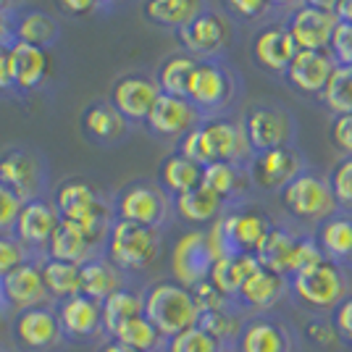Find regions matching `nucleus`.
I'll return each mask as SVG.
<instances>
[{"mask_svg": "<svg viewBox=\"0 0 352 352\" xmlns=\"http://www.w3.org/2000/svg\"><path fill=\"white\" fill-rule=\"evenodd\" d=\"M352 294V281L344 265L318 261L289 279V300L308 316H331Z\"/></svg>", "mask_w": 352, "mask_h": 352, "instance_id": "f257e3e1", "label": "nucleus"}, {"mask_svg": "<svg viewBox=\"0 0 352 352\" xmlns=\"http://www.w3.org/2000/svg\"><path fill=\"white\" fill-rule=\"evenodd\" d=\"M250 140L245 126H236L232 121H206L203 126H195L182 137V155L190 161L208 166V163L226 161L239 163L250 155Z\"/></svg>", "mask_w": 352, "mask_h": 352, "instance_id": "f03ea898", "label": "nucleus"}, {"mask_svg": "<svg viewBox=\"0 0 352 352\" xmlns=\"http://www.w3.org/2000/svg\"><path fill=\"white\" fill-rule=\"evenodd\" d=\"M200 308L190 287L179 281H158L145 292V318L163 339H171L200 323Z\"/></svg>", "mask_w": 352, "mask_h": 352, "instance_id": "7ed1b4c3", "label": "nucleus"}, {"mask_svg": "<svg viewBox=\"0 0 352 352\" xmlns=\"http://www.w3.org/2000/svg\"><path fill=\"white\" fill-rule=\"evenodd\" d=\"M255 255H258L263 268H271L287 279H292L294 274L323 261V252L316 242V236L294 234L284 226H274Z\"/></svg>", "mask_w": 352, "mask_h": 352, "instance_id": "20e7f679", "label": "nucleus"}, {"mask_svg": "<svg viewBox=\"0 0 352 352\" xmlns=\"http://www.w3.org/2000/svg\"><path fill=\"white\" fill-rule=\"evenodd\" d=\"M281 206L287 208L292 219L305 221V223H323L334 213H339L331 182L316 171H302L294 176L281 190Z\"/></svg>", "mask_w": 352, "mask_h": 352, "instance_id": "39448f33", "label": "nucleus"}, {"mask_svg": "<svg viewBox=\"0 0 352 352\" xmlns=\"http://www.w3.org/2000/svg\"><path fill=\"white\" fill-rule=\"evenodd\" d=\"M158 250L161 236L153 226L118 219L108 232V261L118 271H142L158 258Z\"/></svg>", "mask_w": 352, "mask_h": 352, "instance_id": "423d86ee", "label": "nucleus"}, {"mask_svg": "<svg viewBox=\"0 0 352 352\" xmlns=\"http://www.w3.org/2000/svg\"><path fill=\"white\" fill-rule=\"evenodd\" d=\"M56 208L60 219L74 221L76 226L85 229L92 245L100 242V236L108 229V208L87 182H79V179L63 182L56 192Z\"/></svg>", "mask_w": 352, "mask_h": 352, "instance_id": "0eeeda50", "label": "nucleus"}, {"mask_svg": "<svg viewBox=\"0 0 352 352\" xmlns=\"http://www.w3.org/2000/svg\"><path fill=\"white\" fill-rule=\"evenodd\" d=\"M234 352H300V337L284 316L258 313L245 318Z\"/></svg>", "mask_w": 352, "mask_h": 352, "instance_id": "6e6552de", "label": "nucleus"}, {"mask_svg": "<svg viewBox=\"0 0 352 352\" xmlns=\"http://www.w3.org/2000/svg\"><path fill=\"white\" fill-rule=\"evenodd\" d=\"M213 250L208 242V232L192 229L176 239L174 250H171V274L174 281L184 284V287H197L200 281H206L210 276L213 268Z\"/></svg>", "mask_w": 352, "mask_h": 352, "instance_id": "1a4fd4ad", "label": "nucleus"}, {"mask_svg": "<svg viewBox=\"0 0 352 352\" xmlns=\"http://www.w3.org/2000/svg\"><path fill=\"white\" fill-rule=\"evenodd\" d=\"M219 229L223 234L226 252H250L255 255L268 232L274 229L271 216L261 208H239L232 213H223L219 219Z\"/></svg>", "mask_w": 352, "mask_h": 352, "instance_id": "9d476101", "label": "nucleus"}, {"mask_svg": "<svg viewBox=\"0 0 352 352\" xmlns=\"http://www.w3.org/2000/svg\"><path fill=\"white\" fill-rule=\"evenodd\" d=\"M284 300H289V279L261 265L236 292L234 305L250 316H258L274 313V308H279Z\"/></svg>", "mask_w": 352, "mask_h": 352, "instance_id": "9b49d317", "label": "nucleus"}, {"mask_svg": "<svg viewBox=\"0 0 352 352\" xmlns=\"http://www.w3.org/2000/svg\"><path fill=\"white\" fill-rule=\"evenodd\" d=\"M302 163L300 155L294 153L292 147H276V150H263V153H255L252 161H250V182L261 190H284L297 174H302Z\"/></svg>", "mask_w": 352, "mask_h": 352, "instance_id": "f8f14e48", "label": "nucleus"}, {"mask_svg": "<svg viewBox=\"0 0 352 352\" xmlns=\"http://www.w3.org/2000/svg\"><path fill=\"white\" fill-rule=\"evenodd\" d=\"M339 19L334 11L316 8V6H300L289 19V27L294 43L300 50H326L331 45V37L337 32Z\"/></svg>", "mask_w": 352, "mask_h": 352, "instance_id": "ddd939ff", "label": "nucleus"}, {"mask_svg": "<svg viewBox=\"0 0 352 352\" xmlns=\"http://www.w3.org/2000/svg\"><path fill=\"white\" fill-rule=\"evenodd\" d=\"M47 297V287L43 279V268L34 263H21L11 274L0 279V300L16 308L19 313L30 308H40Z\"/></svg>", "mask_w": 352, "mask_h": 352, "instance_id": "4468645a", "label": "nucleus"}, {"mask_svg": "<svg viewBox=\"0 0 352 352\" xmlns=\"http://www.w3.org/2000/svg\"><path fill=\"white\" fill-rule=\"evenodd\" d=\"M245 134L250 140V147L255 153L263 150H276V147H287L289 134H292V124L284 111L279 108H252L245 118Z\"/></svg>", "mask_w": 352, "mask_h": 352, "instance_id": "2eb2a0df", "label": "nucleus"}, {"mask_svg": "<svg viewBox=\"0 0 352 352\" xmlns=\"http://www.w3.org/2000/svg\"><path fill=\"white\" fill-rule=\"evenodd\" d=\"M334 69H337V63L331 58V53H326V50H300L289 63V69H287V79L294 89H300L305 95H323Z\"/></svg>", "mask_w": 352, "mask_h": 352, "instance_id": "dca6fc26", "label": "nucleus"}, {"mask_svg": "<svg viewBox=\"0 0 352 352\" xmlns=\"http://www.w3.org/2000/svg\"><path fill=\"white\" fill-rule=\"evenodd\" d=\"M116 210L121 221H132V223L158 229L166 219V197L161 190H155L150 184H132L121 192Z\"/></svg>", "mask_w": 352, "mask_h": 352, "instance_id": "f3484780", "label": "nucleus"}, {"mask_svg": "<svg viewBox=\"0 0 352 352\" xmlns=\"http://www.w3.org/2000/svg\"><path fill=\"white\" fill-rule=\"evenodd\" d=\"M111 95H113V108L124 118L147 121L153 105L161 98V87L147 76H121Z\"/></svg>", "mask_w": 352, "mask_h": 352, "instance_id": "a211bd4d", "label": "nucleus"}, {"mask_svg": "<svg viewBox=\"0 0 352 352\" xmlns=\"http://www.w3.org/2000/svg\"><path fill=\"white\" fill-rule=\"evenodd\" d=\"M14 334L30 350H50V347H56L60 342L63 329H60L56 310L30 308V310H21L16 316Z\"/></svg>", "mask_w": 352, "mask_h": 352, "instance_id": "6ab92c4d", "label": "nucleus"}, {"mask_svg": "<svg viewBox=\"0 0 352 352\" xmlns=\"http://www.w3.org/2000/svg\"><path fill=\"white\" fill-rule=\"evenodd\" d=\"M58 223V208L47 206L43 200H30V203H24L19 219H16V239L21 245H30V248H45L50 242V236L56 234Z\"/></svg>", "mask_w": 352, "mask_h": 352, "instance_id": "aec40b11", "label": "nucleus"}, {"mask_svg": "<svg viewBox=\"0 0 352 352\" xmlns=\"http://www.w3.org/2000/svg\"><path fill=\"white\" fill-rule=\"evenodd\" d=\"M195 121H197V108L187 98L161 92L158 103L153 105V111L147 116V126L161 137H182L195 129Z\"/></svg>", "mask_w": 352, "mask_h": 352, "instance_id": "412c9836", "label": "nucleus"}, {"mask_svg": "<svg viewBox=\"0 0 352 352\" xmlns=\"http://www.w3.org/2000/svg\"><path fill=\"white\" fill-rule=\"evenodd\" d=\"M297 53H300V47L287 27H268L252 43V56L258 60V66L274 74L287 72Z\"/></svg>", "mask_w": 352, "mask_h": 352, "instance_id": "4be33fe9", "label": "nucleus"}, {"mask_svg": "<svg viewBox=\"0 0 352 352\" xmlns=\"http://www.w3.org/2000/svg\"><path fill=\"white\" fill-rule=\"evenodd\" d=\"M56 316L63 334L69 337H92L98 329H103V305L87 294H74L60 300Z\"/></svg>", "mask_w": 352, "mask_h": 352, "instance_id": "5701e85b", "label": "nucleus"}, {"mask_svg": "<svg viewBox=\"0 0 352 352\" xmlns=\"http://www.w3.org/2000/svg\"><path fill=\"white\" fill-rule=\"evenodd\" d=\"M261 268L258 255H250V252H226L213 261L210 268V276L208 281L219 289L221 294H226L232 302H234L236 292L242 289V284Z\"/></svg>", "mask_w": 352, "mask_h": 352, "instance_id": "b1692460", "label": "nucleus"}, {"mask_svg": "<svg viewBox=\"0 0 352 352\" xmlns=\"http://www.w3.org/2000/svg\"><path fill=\"white\" fill-rule=\"evenodd\" d=\"M179 40L195 56H213L226 45L229 30L221 16L203 11L200 16H195L184 30H179Z\"/></svg>", "mask_w": 352, "mask_h": 352, "instance_id": "393cba45", "label": "nucleus"}, {"mask_svg": "<svg viewBox=\"0 0 352 352\" xmlns=\"http://www.w3.org/2000/svg\"><path fill=\"white\" fill-rule=\"evenodd\" d=\"M316 242L321 248L326 261H334L339 265H352V213H334L331 219L318 223Z\"/></svg>", "mask_w": 352, "mask_h": 352, "instance_id": "a878e982", "label": "nucleus"}, {"mask_svg": "<svg viewBox=\"0 0 352 352\" xmlns=\"http://www.w3.org/2000/svg\"><path fill=\"white\" fill-rule=\"evenodd\" d=\"M0 182L6 187H11L24 203H30L37 195V187H40L37 161L27 153H19V150L0 155Z\"/></svg>", "mask_w": 352, "mask_h": 352, "instance_id": "bb28decb", "label": "nucleus"}, {"mask_svg": "<svg viewBox=\"0 0 352 352\" xmlns=\"http://www.w3.org/2000/svg\"><path fill=\"white\" fill-rule=\"evenodd\" d=\"M229 98V79L216 63H197L190 79L187 100L195 108H219Z\"/></svg>", "mask_w": 352, "mask_h": 352, "instance_id": "cd10ccee", "label": "nucleus"}, {"mask_svg": "<svg viewBox=\"0 0 352 352\" xmlns=\"http://www.w3.org/2000/svg\"><path fill=\"white\" fill-rule=\"evenodd\" d=\"M11 63H14V79L19 89H34L47 76V53L43 47L30 43L11 45Z\"/></svg>", "mask_w": 352, "mask_h": 352, "instance_id": "c85d7f7f", "label": "nucleus"}, {"mask_svg": "<svg viewBox=\"0 0 352 352\" xmlns=\"http://www.w3.org/2000/svg\"><path fill=\"white\" fill-rule=\"evenodd\" d=\"M89 248H92V242L85 234V229L66 219H60L56 234L50 236V242H47V252H50L53 261H63V263L76 265H82L87 261Z\"/></svg>", "mask_w": 352, "mask_h": 352, "instance_id": "c756f323", "label": "nucleus"}, {"mask_svg": "<svg viewBox=\"0 0 352 352\" xmlns=\"http://www.w3.org/2000/svg\"><path fill=\"white\" fill-rule=\"evenodd\" d=\"M221 210H223V200L203 184L197 190H190L176 197V213L187 223H197V226L200 223H216L221 219Z\"/></svg>", "mask_w": 352, "mask_h": 352, "instance_id": "7c9ffc66", "label": "nucleus"}, {"mask_svg": "<svg viewBox=\"0 0 352 352\" xmlns=\"http://www.w3.org/2000/svg\"><path fill=\"white\" fill-rule=\"evenodd\" d=\"M100 305H103V329L111 337H116V331L126 321L145 316V297L137 294L134 289H124V287L116 289L111 297H105Z\"/></svg>", "mask_w": 352, "mask_h": 352, "instance_id": "2f4dec72", "label": "nucleus"}, {"mask_svg": "<svg viewBox=\"0 0 352 352\" xmlns=\"http://www.w3.org/2000/svg\"><path fill=\"white\" fill-rule=\"evenodd\" d=\"M145 19L158 27L184 30L195 16H200V0H145Z\"/></svg>", "mask_w": 352, "mask_h": 352, "instance_id": "473e14b6", "label": "nucleus"}, {"mask_svg": "<svg viewBox=\"0 0 352 352\" xmlns=\"http://www.w3.org/2000/svg\"><path fill=\"white\" fill-rule=\"evenodd\" d=\"M79 276H82V294L98 302H103L105 297L121 289L118 268L111 261H85L79 265Z\"/></svg>", "mask_w": 352, "mask_h": 352, "instance_id": "72a5a7b5", "label": "nucleus"}, {"mask_svg": "<svg viewBox=\"0 0 352 352\" xmlns=\"http://www.w3.org/2000/svg\"><path fill=\"white\" fill-rule=\"evenodd\" d=\"M161 182L174 197H179V195L197 190L203 184V166L190 161V158H184L182 153L179 155H168L161 166Z\"/></svg>", "mask_w": 352, "mask_h": 352, "instance_id": "f704fd0d", "label": "nucleus"}, {"mask_svg": "<svg viewBox=\"0 0 352 352\" xmlns=\"http://www.w3.org/2000/svg\"><path fill=\"white\" fill-rule=\"evenodd\" d=\"M250 182V174H242L236 168V163L216 161L203 166V187L216 192L221 200H232L236 195H242Z\"/></svg>", "mask_w": 352, "mask_h": 352, "instance_id": "c9c22d12", "label": "nucleus"}, {"mask_svg": "<svg viewBox=\"0 0 352 352\" xmlns=\"http://www.w3.org/2000/svg\"><path fill=\"white\" fill-rule=\"evenodd\" d=\"M195 69H197V60L192 58L190 53L171 56L161 66V72H158V87H161L163 95L187 98V89H190V79Z\"/></svg>", "mask_w": 352, "mask_h": 352, "instance_id": "e433bc0d", "label": "nucleus"}, {"mask_svg": "<svg viewBox=\"0 0 352 352\" xmlns=\"http://www.w3.org/2000/svg\"><path fill=\"white\" fill-rule=\"evenodd\" d=\"M43 279L47 287V294L66 300L74 294H82V276H79V265L63 263V261H45L43 265Z\"/></svg>", "mask_w": 352, "mask_h": 352, "instance_id": "4c0bfd02", "label": "nucleus"}, {"mask_svg": "<svg viewBox=\"0 0 352 352\" xmlns=\"http://www.w3.org/2000/svg\"><path fill=\"white\" fill-rule=\"evenodd\" d=\"M245 318H248L245 310H239L236 305H229V308L203 313L197 326H203L208 334H213L219 342L234 347L236 339H239V331H242V326H245Z\"/></svg>", "mask_w": 352, "mask_h": 352, "instance_id": "58836bf2", "label": "nucleus"}, {"mask_svg": "<svg viewBox=\"0 0 352 352\" xmlns=\"http://www.w3.org/2000/svg\"><path fill=\"white\" fill-rule=\"evenodd\" d=\"M113 339L121 342L124 347H132V350H140V352L163 350V344H166V339L161 337V331L147 321L145 316H137V318H132V321H126L116 331V337Z\"/></svg>", "mask_w": 352, "mask_h": 352, "instance_id": "ea45409f", "label": "nucleus"}, {"mask_svg": "<svg viewBox=\"0 0 352 352\" xmlns=\"http://www.w3.org/2000/svg\"><path fill=\"white\" fill-rule=\"evenodd\" d=\"M163 352H234V347L219 342L213 334H208L203 326H192L187 331L166 339Z\"/></svg>", "mask_w": 352, "mask_h": 352, "instance_id": "a19ab883", "label": "nucleus"}, {"mask_svg": "<svg viewBox=\"0 0 352 352\" xmlns=\"http://www.w3.org/2000/svg\"><path fill=\"white\" fill-rule=\"evenodd\" d=\"M85 126L98 140H118L126 132V118L113 105H92L85 113Z\"/></svg>", "mask_w": 352, "mask_h": 352, "instance_id": "79ce46f5", "label": "nucleus"}, {"mask_svg": "<svg viewBox=\"0 0 352 352\" xmlns=\"http://www.w3.org/2000/svg\"><path fill=\"white\" fill-rule=\"evenodd\" d=\"M321 98L323 103L329 105V111H334L337 116L352 113V66H337L334 69Z\"/></svg>", "mask_w": 352, "mask_h": 352, "instance_id": "37998d69", "label": "nucleus"}, {"mask_svg": "<svg viewBox=\"0 0 352 352\" xmlns=\"http://www.w3.org/2000/svg\"><path fill=\"white\" fill-rule=\"evenodd\" d=\"M16 37L19 43H30L37 47H45L56 37V21L50 16L40 14V11H30L19 19L16 24Z\"/></svg>", "mask_w": 352, "mask_h": 352, "instance_id": "c03bdc74", "label": "nucleus"}, {"mask_svg": "<svg viewBox=\"0 0 352 352\" xmlns=\"http://www.w3.org/2000/svg\"><path fill=\"white\" fill-rule=\"evenodd\" d=\"M302 337L310 347L316 350H331V347H342L337 337V329L331 323V316H308V321L302 326Z\"/></svg>", "mask_w": 352, "mask_h": 352, "instance_id": "a18cd8bd", "label": "nucleus"}, {"mask_svg": "<svg viewBox=\"0 0 352 352\" xmlns=\"http://www.w3.org/2000/svg\"><path fill=\"white\" fill-rule=\"evenodd\" d=\"M329 182H331V190H334V197H337L339 208L352 210V158H342V161L334 166Z\"/></svg>", "mask_w": 352, "mask_h": 352, "instance_id": "49530a36", "label": "nucleus"}, {"mask_svg": "<svg viewBox=\"0 0 352 352\" xmlns=\"http://www.w3.org/2000/svg\"><path fill=\"white\" fill-rule=\"evenodd\" d=\"M192 294H195V302H197V308L200 313H210V310H221V308H229V305H234L226 294H221L210 281H200L197 287H192Z\"/></svg>", "mask_w": 352, "mask_h": 352, "instance_id": "de8ad7c7", "label": "nucleus"}, {"mask_svg": "<svg viewBox=\"0 0 352 352\" xmlns=\"http://www.w3.org/2000/svg\"><path fill=\"white\" fill-rule=\"evenodd\" d=\"M329 50H331V58L337 66H352V24L339 21Z\"/></svg>", "mask_w": 352, "mask_h": 352, "instance_id": "09e8293b", "label": "nucleus"}, {"mask_svg": "<svg viewBox=\"0 0 352 352\" xmlns=\"http://www.w3.org/2000/svg\"><path fill=\"white\" fill-rule=\"evenodd\" d=\"M21 208H24V200H21L11 187H6V184L0 182V232L14 229Z\"/></svg>", "mask_w": 352, "mask_h": 352, "instance_id": "8fccbe9b", "label": "nucleus"}, {"mask_svg": "<svg viewBox=\"0 0 352 352\" xmlns=\"http://www.w3.org/2000/svg\"><path fill=\"white\" fill-rule=\"evenodd\" d=\"M331 145L344 158H352V113H342L331 121Z\"/></svg>", "mask_w": 352, "mask_h": 352, "instance_id": "3c124183", "label": "nucleus"}, {"mask_svg": "<svg viewBox=\"0 0 352 352\" xmlns=\"http://www.w3.org/2000/svg\"><path fill=\"white\" fill-rule=\"evenodd\" d=\"M331 323H334V329H337L342 350H352V294L331 313Z\"/></svg>", "mask_w": 352, "mask_h": 352, "instance_id": "603ef678", "label": "nucleus"}, {"mask_svg": "<svg viewBox=\"0 0 352 352\" xmlns=\"http://www.w3.org/2000/svg\"><path fill=\"white\" fill-rule=\"evenodd\" d=\"M24 261V248L19 239H8V236H0V279L6 274H11L14 268H19Z\"/></svg>", "mask_w": 352, "mask_h": 352, "instance_id": "864d4df0", "label": "nucleus"}, {"mask_svg": "<svg viewBox=\"0 0 352 352\" xmlns=\"http://www.w3.org/2000/svg\"><path fill=\"white\" fill-rule=\"evenodd\" d=\"M229 11L242 19H258L268 8V0H223Z\"/></svg>", "mask_w": 352, "mask_h": 352, "instance_id": "5fc2aeb1", "label": "nucleus"}, {"mask_svg": "<svg viewBox=\"0 0 352 352\" xmlns=\"http://www.w3.org/2000/svg\"><path fill=\"white\" fill-rule=\"evenodd\" d=\"M8 87H16L14 63H11V47H6V50L0 53V92Z\"/></svg>", "mask_w": 352, "mask_h": 352, "instance_id": "6e6d98bb", "label": "nucleus"}, {"mask_svg": "<svg viewBox=\"0 0 352 352\" xmlns=\"http://www.w3.org/2000/svg\"><path fill=\"white\" fill-rule=\"evenodd\" d=\"M56 3H58V8L63 14L72 16H87L98 6V0H56Z\"/></svg>", "mask_w": 352, "mask_h": 352, "instance_id": "4d7b16f0", "label": "nucleus"}, {"mask_svg": "<svg viewBox=\"0 0 352 352\" xmlns=\"http://www.w3.org/2000/svg\"><path fill=\"white\" fill-rule=\"evenodd\" d=\"M334 14H337L339 21H344V24H352V0H337V6H334Z\"/></svg>", "mask_w": 352, "mask_h": 352, "instance_id": "13d9d810", "label": "nucleus"}, {"mask_svg": "<svg viewBox=\"0 0 352 352\" xmlns=\"http://www.w3.org/2000/svg\"><path fill=\"white\" fill-rule=\"evenodd\" d=\"M100 352H140V350H132V347H124L121 342H116V339H113V342H111V344H105V347H103Z\"/></svg>", "mask_w": 352, "mask_h": 352, "instance_id": "bf43d9fd", "label": "nucleus"}, {"mask_svg": "<svg viewBox=\"0 0 352 352\" xmlns=\"http://www.w3.org/2000/svg\"><path fill=\"white\" fill-rule=\"evenodd\" d=\"M308 6H316V8H326V11H334L337 0H305Z\"/></svg>", "mask_w": 352, "mask_h": 352, "instance_id": "052dcab7", "label": "nucleus"}, {"mask_svg": "<svg viewBox=\"0 0 352 352\" xmlns=\"http://www.w3.org/2000/svg\"><path fill=\"white\" fill-rule=\"evenodd\" d=\"M271 6H305V0H268Z\"/></svg>", "mask_w": 352, "mask_h": 352, "instance_id": "680f3d73", "label": "nucleus"}, {"mask_svg": "<svg viewBox=\"0 0 352 352\" xmlns=\"http://www.w3.org/2000/svg\"><path fill=\"white\" fill-rule=\"evenodd\" d=\"M6 34V21H3V14H0V37Z\"/></svg>", "mask_w": 352, "mask_h": 352, "instance_id": "e2e57ef3", "label": "nucleus"}, {"mask_svg": "<svg viewBox=\"0 0 352 352\" xmlns=\"http://www.w3.org/2000/svg\"><path fill=\"white\" fill-rule=\"evenodd\" d=\"M6 3H8V0H0V8H6Z\"/></svg>", "mask_w": 352, "mask_h": 352, "instance_id": "0e129e2a", "label": "nucleus"}, {"mask_svg": "<svg viewBox=\"0 0 352 352\" xmlns=\"http://www.w3.org/2000/svg\"><path fill=\"white\" fill-rule=\"evenodd\" d=\"M3 50H6V45H0V53H3Z\"/></svg>", "mask_w": 352, "mask_h": 352, "instance_id": "69168bd1", "label": "nucleus"}, {"mask_svg": "<svg viewBox=\"0 0 352 352\" xmlns=\"http://www.w3.org/2000/svg\"><path fill=\"white\" fill-rule=\"evenodd\" d=\"M0 331H3V318H0Z\"/></svg>", "mask_w": 352, "mask_h": 352, "instance_id": "338daca9", "label": "nucleus"}]
</instances>
